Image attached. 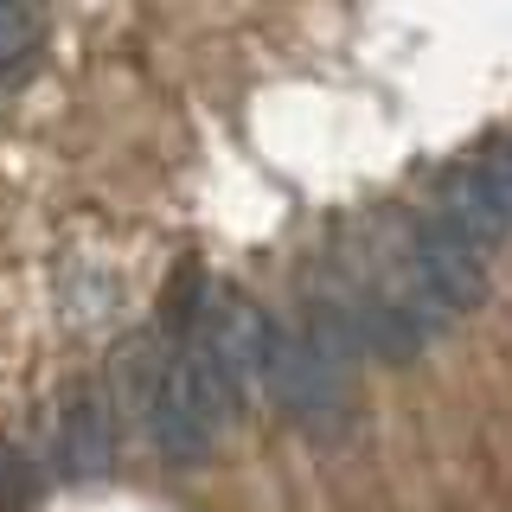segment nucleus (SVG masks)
<instances>
[{"mask_svg":"<svg viewBox=\"0 0 512 512\" xmlns=\"http://www.w3.org/2000/svg\"><path fill=\"white\" fill-rule=\"evenodd\" d=\"M116 455H122V410L103 384H90L52 423V468L64 480H96L116 468Z\"/></svg>","mask_w":512,"mask_h":512,"instance_id":"obj_3","label":"nucleus"},{"mask_svg":"<svg viewBox=\"0 0 512 512\" xmlns=\"http://www.w3.org/2000/svg\"><path fill=\"white\" fill-rule=\"evenodd\" d=\"M429 224H442V231H455V237H468V244H480V250H493L500 237L512 231V212H506V199L487 186V173L474 167H455L442 180V192H436V212H429Z\"/></svg>","mask_w":512,"mask_h":512,"instance_id":"obj_4","label":"nucleus"},{"mask_svg":"<svg viewBox=\"0 0 512 512\" xmlns=\"http://www.w3.org/2000/svg\"><path fill=\"white\" fill-rule=\"evenodd\" d=\"M39 58V0H0V90L20 84Z\"/></svg>","mask_w":512,"mask_h":512,"instance_id":"obj_5","label":"nucleus"},{"mask_svg":"<svg viewBox=\"0 0 512 512\" xmlns=\"http://www.w3.org/2000/svg\"><path fill=\"white\" fill-rule=\"evenodd\" d=\"M474 167L487 173V186L500 192V199H506V212H512V141H500V148H493V154H480Z\"/></svg>","mask_w":512,"mask_h":512,"instance_id":"obj_6","label":"nucleus"},{"mask_svg":"<svg viewBox=\"0 0 512 512\" xmlns=\"http://www.w3.org/2000/svg\"><path fill=\"white\" fill-rule=\"evenodd\" d=\"M256 333L263 314L237 295H199L180 314V333L141 397L148 442L167 461H205L224 442L256 384Z\"/></svg>","mask_w":512,"mask_h":512,"instance_id":"obj_1","label":"nucleus"},{"mask_svg":"<svg viewBox=\"0 0 512 512\" xmlns=\"http://www.w3.org/2000/svg\"><path fill=\"white\" fill-rule=\"evenodd\" d=\"M256 384L269 391L288 423H301L308 436H333V429L352 416V384H346V352L301 320H269L256 333Z\"/></svg>","mask_w":512,"mask_h":512,"instance_id":"obj_2","label":"nucleus"}]
</instances>
